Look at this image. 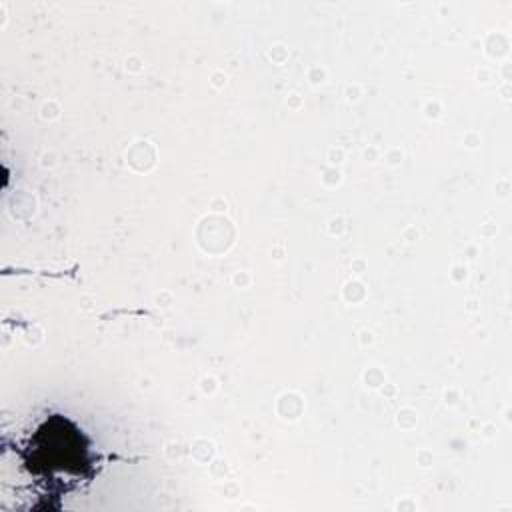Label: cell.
<instances>
[{
	"mask_svg": "<svg viewBox=\"0 0 512 512\" xmlns=\"http://www.w3.org/2000/svg\"><path fill=\"white\" fill-rule=\"evenodd\" d=\"M16 462L36 496L44 498L86 488L102 466L88 434L62 414L46 416L18 442Z\"/></svg>",
	"mask_w": 512,
	"mask_h": 512,
	"instance_id": "cell-1",
	"label": "cell"
}]
</instances>
